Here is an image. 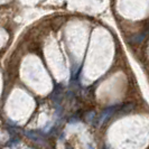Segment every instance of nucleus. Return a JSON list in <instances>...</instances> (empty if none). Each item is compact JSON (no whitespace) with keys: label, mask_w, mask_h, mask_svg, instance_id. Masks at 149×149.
Instances as JSON below:
<instances>
[]
</instances>
